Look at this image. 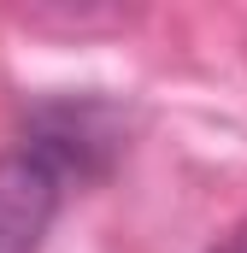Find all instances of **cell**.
<instances>
[{
  "label": "cell",
  "mask_w": 247,
  "mask_h": 253,
  "mask_svg": "<svg viewBox=\"0 0 247 253\" xmlns=\"http://www.w3.org/2000/svg\"><path fill=\"white\" fill-rule=\"evenodd\" d=\"M65 177L30 147L0 153V253H41Z\"/></svg>",
  "instance_id": "cell-1"
},
{
  "label": "cell",
  "mask_w": 247,
  "mask_h": 253,
  "mask_svg": "<svg viewBox=\"0 0 247 253\" xmlns=\"http://www.w3.org/2000/svg\"><path fill=\"white\" fill-rule=\"evenodd\" d=\"M212 253H247V224H236V230H230V236H224Z\"/></svg>",
  "instance_id": "cell-2"
}]
</instances>
